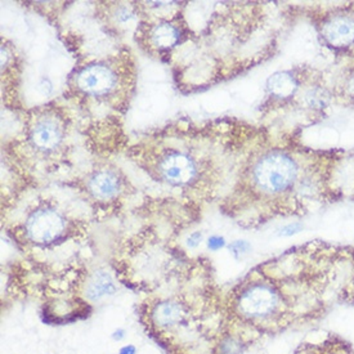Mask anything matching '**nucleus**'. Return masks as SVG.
<instances>
[{
  "label": "nucleus",
  "mask_w": 354,
  "mask_h": 354,
  "mask_svg": "<svg viewBox=\"0 0 354 354\" xmlns=\"http://www.w3.org/2000/svg\"><path fill=\"white\" fill-rule=\"evenodd\" d=\"M250 249H252V245L248 241H243V240H237V241H234V243L230 245V250L234 257H241L243 254L249 252Z\"/></svg>",
  "instance_id": "15"
},
{
  "label": "nucleus",
  "mask_w": 354,
  "mask_h": 354,
  "mask_svg": "<svg viewBox=\"0 0 354 354\" xmlns=\"http://www.w3.org/2000/svg\"><path fill=\"white\" fill-rule=\"evenodd\" d=\"M125 337V331L122 330V328H119V330H116L113 334H112V339L115 340V342H122V339Z\"/></svg>",
  "instance_id": "20"
},
{
  "label": "nucleus",
  "mask_w": 354,
  "mask_h": 354,
  "mask_svg": "<svg viewBox=\"0 0 354 354\" xmlns=\"http://www.w3.org/2000/svg\"><path fill=\"white\" fill-rule=\"evenodd\" d=\"M179 37H180L179 28L169 22H161L155 25L149 32L151 43L162 50L177 46L179 43Z\"/></svg>",
  "instance_id": "11"
},
{
  "label": "nucleus",
  "mask_w": 354,
  "mask_h": 354,
  "mask_svg": "<svg viewBox=\"0 0 354 354\" xmlns=\"http://www.w3.org/2000/svg\"><path fill=\"white\" fill-rule=\"evenodd\" d=\"M185 308L174 300L161 301L152 310V321L161 330L174 328L185 319Z\"/></svg>",
  "instance_id": "8"
},
{
  "label": "nucleus",
  "mask_w": 354,
  "mask_h": 354,
  "mask_svg": "<svg viewBox=\"0 0 354 354\" xmlns=\"http://www.w3.org/2000/svg\"><path fill=\"white\" fill-rule=\"evenodd\" d=\"M248 345L249 343H246L240 336L224 334L218 344V354H243Z\"/></svg>",
  "instance_id": "13"
},
{
  "label": "nucleus",
  "mask_w": 354,
  "mask_h": 354,
  "mask_svg": "<svg viewBox=\"0 0 354 354\" xmlns=\"http://www.w3.org/2000/svg\"><path fill=\"white\" fill-rule=\"evenodd\" d=\"M300 231H303V224L294 222V223L283 225L281 228L280 232H279V236H281V237H290V236H294V234H297Z\"/></svg>",
  "instance_id": "16"
},
{
  "label": "nucleus",
  "mask_w": 354,
  "mask_h": 354,
  "mask_svg": "<svg viewBox=\"0 0 354 354\" xmlns=\"http://www.w3.org/2000/svg\"><path fill=\"white\" fill-rule=\"evenodd\" d=\"M297 82L295 79L288 74V73H279L270 76L268 80V89L270 93L274 94L276 97H282L286 98L292 94L295 93L297 91Z\"/></svg>",
  "instance_id": "12"
},
{
  "label": "nucleus",
  "mask_w": 354,
  "mask_h": 354,
  "mask_svg": "<svg viewBox=\"0 0 354 354\" xmlns=\"http://www.w3.org/2000/svg\"><path fill=\"white\" fill-rule=\"evenodd\" d=\"M119 354H137V348L134 345H124L119 351Z\"/></svg>",
  "instance_id": "19"
},
{
  "label": "nucleus",
  "mask_w": 354,
  "mask_h": 354,
  "mask_svg": "<svg viewBox=\"0 0 354 354\" xmlns=\"http://www.w3.org/2000/svg\"><path fill=\"white\" fill-rule=\"evenodd\" d=\"M324 37L334 47H346L354 41V19L334 16L324 25Z\"/></svg>",
  "instance_id": "7"
},
{
  "label": "nucleus",
  "mask_w": 354,
  "mask_h": 354,
  "mask_svg": "<svg viewBox=\"0 0 354 354\" xmlns=\"http://www.w3.org/2000/svg\"><path fill=\"white\" fill-rule=\"evenodd\" d=\"M224 245H225V240H224V237H221V236H212V237L207 240V248H209V250H212V252L221 250L222 248H224Z\"/></svg>",
  "instance_id": "17"
},
{
  "label": "nucleus",
  "mask_w": 354,
  "mask_h": 354,
  "mask_svg": "<svg viewBox=\"0 0 354 354\" xmlns=\"http://www.w3.org/2000/svg\"><path fill=\"white\" fill-rule=\"evenodd\" d=\"M339 301L340 303H349L354 306V250L352 252V270L346 282H343L342 289L339 292Z\"/></svg>",
  "instance_id": "14"
},
{
  "label": "nucleus",
  "mask_w": 354,
  "mask_h": 354,
  "mask_svg": "<svg viewBox=\"0 0 354 354\" xmlns=\"http://www.w3.org/2000/svg\"><path fill=\"white\" fill-rule=\"evenodd\" d=\"M201 241H203V233L194 232L192 234H189V237L187 240V246L191 249H195L201 243Z\"/></svg>",
  "instance_id": "18"
},
{
  "label": "nucleus",
  "mask_w": 354,
  "mask_h": 354,
  "mask_svg": "<svg viewBox=\"0 0 354 354\" xmlns=\"http://www.w3.org/2000/svg\"><path fill=\"white\" fill-rule=\"evenodd\" d=\"M349 89H351V92L354 94V76L352 77V80H351V84H349Z\"/></svg>",
  "instance_id": "21"
},
{
  "label": "nucleus",
  "mask_w": 354,
  "mask_h": 354,
  "mask_svg": "<svg viewBox=\"0 0 354 354\" xmlns=\"http://www.w3.org/2000/svg\"><path fill=\"white\" fill-rule=\"evenodd\" d=\"M294 354H354V346L343 336L324 333L301 343Z\"/></svg>",
  "instance_id": "5"
},
{
  "label": "nucleus",
  "mask_w": 354,
  "mask_h": 354,
  "mask_svg": "<svg viewBox=\"0 0 354 354\" xmlns=\"http://www.w3.org/2000/svg\"><path fill=\"white\" fill-rule=\"evenodd\" d=\"M116 84L118 77L111 67L100 64L85 66L76 76L77 88L83 93L93 97H103L111 93Z\"/></svg>",
  "instance_id": "3"
},
{
  "label": "nucleus",
  "mask_w": 354,
  "mask_h": 354,
  "mask_svg": "<svg viewBox=\"0 0 354 354\" xmlns=\"http://www.w3.org/2000/svg\"><path fill=\"white\" fill-rule=\"evenodd\" d=\"M89 189L95 197L103 200L112 198L120 191V180L109 170L97 171L93 177L89 179Z\"/></svg>",
  "instance_id": "9"
},
{
  "label": "nucleus",
  "mask_w": 354,
  "mask_h": 354,
  "mask_svg": "<svg viewBox=\"0 0 354 354\" xmlns=\"http://www.w3.org/2000/svg\"><path fill=\"white\" fill-rule=\"evenodd\" d=\"M159 173L173 186H186L197 176V164L187 153L171 152L160 161Z\"/></svg>",
  "instance_id": "4"
},
{
  "label": "nucleus",
  "mask_w": 354,
  "mask_h": 354,
  "mask_svg": "<svg viewBox=\"0 0 354 354\" xmlns=\"http://www.w3.org/2000/svg\"><path fill=\"white\" fill-rule=\"evenodd\" d=\"M116 285L111 274L106 270H95L86 286V298L91 301H100L116 292Z\"/></svg>",
  "instance_id": "10"
},
{
  "label": "nucleus",
  "mask_w": 354,
  "mask_h": 354,
  "mask_svg": "<svg viewBox=\"0 0 354 354\" xmlns=\"http://www.w3.org/2000/svg\"><path fill=\"white\" fill-rule=\"evenodd\" d=\"M64 140V128L53 118H41L30 133L32 146L39 151L50 152L56 149Z\"/></svg>",
  "instance_id": "6"
},
{
  "label": "nucleus",
  "mask_w": 354,
  "mask_h": 354,
  "mask_svg": "<svg viewBox=\"0 0 354 354\" xmlns=\"http://www.w3.org/2000/svg\"><path fill=\"white\" fill-rule=\"evenodd\" d=\"M298 178V165L289 155L276 151L264 155L252 169V180L263 194L280 195Z\"/></svg>",
  "instance_id": "1"
},
{
  "label": "nucleus",
  "mask_w": 354,
  "mask_h": 354,
  "mask_svg": "<svg viewBox=\"0 0 354 354\" xmlns=\"http://www.w3.org/2000/svg\"><path fill=\"white\" fill-rule=\"evenodd\" d=\"M64 216L55 209H39L31 213L25 223V233L31 243L49 245L65 233Z\"/></svg>",
  "instance_id": "2"
}]
</instances>
